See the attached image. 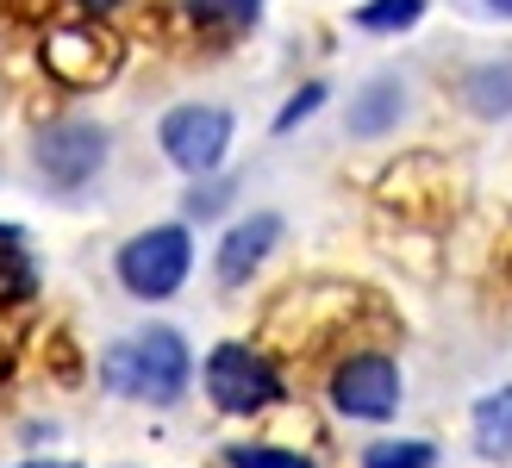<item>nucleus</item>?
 Wrapping results in <instances>:
<instances>
[{
  "mask_svg": "<svg viewBox=\"0 0 512 468\" xmlns=\"http://www.w3.org/2000/svg\"><path fill=\"white\" fill-rule=\"evenodd\" d=\"M194 381V356H188V337L175 325H144L132 337L100 350V387L119 400H138V406H175Z\"/></svg>",
  "mask_w": 512,
  "mask_h": 468,
  "instance_id": "obj_1",
  "label": "nucleus"
},
{
  "mask_svg": "<svg viewBox=\"0 0 512 468\" xmlns=\"http://www.w3.org/2000/svg\"><path fill=\"white\" fill-rule=\"evenodd\" d=\"M75 7H82V13H88V19H107V13H113V7H119V0H75Z\"/></svg>",
  "mask_w": 512,
  "mask_h": 468,
  "instance_id": "obj_19",
  "label": "nucleus"
},
{
  "mask_svg": "<svg viewBox=\"0 0 512 468\" xmlns=\"http://www.w3.org/2000/svg\"><path fill=\"white\" fill-rule=\"evenodd\" d=\"M225 468H319L306 450L269 444V437H250V444H225Z\"/></svg>",
  "mask_w": 512,
  "mask_h": 468,
  "instance_id": "obj_14",
  "label": "nucleus"
},
{
  "mask_svg": "<svg viewBox=\"0 0 512 468\" xmlns=\"http://www.w3.org/2000/svg\"><path fill=\"white\" fill-rule=\"evenodd\" d=\"M275 244H281V213H250V219H238V225L219 238V250H213L219 288H244V281L269 263Z\"/></svg>",
  "mask_w": 512,
  "mask_h": 468,
  "instance_id": "obj_8",
  "label": "nucleus"
},
{
  "mask_svg": "<svg viewBox=\"0 0 512 468\" xmlns=\"http://www.w3.org/2000/svg\"><path fill=\"white\" fill-rule=\"evenodd\" d=\"M463 107L475 119H512V63H481L463 75Z\"/></svg>",
  "mask_w": 512,
  "mask_h": 468,
  "instance_id": "obj_11",
  "label": "nucleus"
},
{
  "mask_svg": "<svg viewBox=\"0 0 512 468\" xmlns=\"http://www.w3.org/2000/svg\"><path fill=\"white\" fill-rule=\"evenodd\" d=\"M356 468H438V444H425V437H375L356 456Z\"/></svg>",
  "mask_w": 512,
  "mask_h": 468,
  "instance_id": "obj_13",
  "label": "nucleus"
},
{
  "mask_svg": "<svg viewBox=\"0 0 512 468\" xmlns=\"http://www.w3.org/2000/svg\"><path fill=\"white\" fill-rule=\"evenodd\" d=\"M119 57H125V50H119V38H113L100 19L57 25V32L44 38V69L57 75V82H69V88H100V82H113Z\"/></svg>",
  "mask_w": 512,
  "mask_h": 468,
  "instance_id": "obj_7",
  "label": "nucleus"
},
{
  "mask_svg": "<svg viewBox=\"0 0 512 468\" xmlns=\"http://www.w3.org/2000/svg\"><path fill=\"white\" fill-rule=\"evenodd\" d=\"M113 275L132 300H169L182 294V281L194 275V231L188 225H150L138 238H125L113 256Z\"/></svg>",
  "mask_w": 512,
  "mask_h": 468,
  "instance_id": "obj_4",
  "label": "nucleus"
},
{
  "mask_svg": "<svg viewBox=\"0 0 512 468\" xmlns=\"http://www.w3.org/2000/svg\"><path fill=\"white\" fill-rule=\"evenodd\" d=\"M425 19V0H363V7L350 13L356 32H375V38H394V32H413Z\"/></svg>",
  "mask_w": 512,
  "mask_h": 468,
  "instance_id": "obj_12",
  "label": "nucleus"
},
{
  "mask_svg": "<svg viewBox=\"0 0 512 468\" xmlns=\"http://www.w3.org/2000/svg\"><path fill=\"white\" fill-rule=\"evenodd\" d=\"M200 387H207V400L225 412V419H256V412L281 406V369L269 350L256 344H238V337H225V344L207 350V362H200Z\"/></svg>",
  "mask_w": 512,
  "mask_h": 468,
  "instance_id": "obj_2",
  "label": "nucleus"
},
{
  "mask_svg": "<svg viewBox=\"0 0 512 468\" xmlns=\"http://www.w3.org/2000/svg\"><path fill=\"white\" fill-rule=\"evenodd\" d=\"M400 119H406V82L400 75H369V82L350 94L344 132L350 138H388Z\"/></svg>",
  "mask_w": 512,
  "mask_h": 468,
  "instance_id": "obj_9",
  "label": "nucleus"
},
{
  "mask_svg": "<svg viewBox=\"0 0 512 468\" xmlns=\"http://www.w3.org/2000/svg\"><path fill=\"white\" fill-rule=\"evenodd\" d=\"M319 107H325V82H306L300 94H288V107L275 113V132H294V125H306Z\"/></svg>",
  "mask_w": 512,
  "mask_h": 468,
  "instance_id": "obj_18",
  "label": "nucleus"
},
{
  "mask_svg": "<svg viewBox=\"0 0 512 468\" xmlns=\"http://www.w3.org/2000/svg\"><path fill=\"white\" fill-rule=\"evenodd\" d=\"M225 200H232V181H194V188H188V200H182V213L188 219H219L225 213Z\"/></svg>",
  "mask_w": 512,
  "mask_h": 468,
  "instance_id": "obj_17",
  "label": "nucleus"
},
{
  "mask_svg": "<svg viewBox=\"0 0 512 468\" xmlns=\"http://www.w3.org/2000/svg\"><path fill=\"white\" fill-rule=\"evenodd\" d=\"M13 468H82V462H57V456H32V462H13Z\"/></svg>",
  "mask_w": 512,
  "mask_h": 468,
  "instance_id": "obj_20",
  "label": "nucleus"
},
{
  "mask_svg": "<svg viewBox=\"0 0 512 468\" xmlns=\"http://www.w3.org/2000/svg\"><path fill=\"white\" fill-rule=\"evenodd\" d=\"M488 13H500V19H512V0H481Z\"/></svg>",
  "mask_w": 512,
  "mask_h": 468,
  "instance_id": "obj_21",
  "label": "nucleus"
},
{
  "mask_svg": "<svg viewBox=\"0 0 512 468\" xmlns=\"http://www.w3.org/2000/svg\"><path fill=\"white\" fill-rule=\"evenodd\" d=\"M188 13L200 25H225V32H244V25L263 19V0H188Z\"/></svg>",
  "mask_w": 512,
  "mask_h": 468,
  "instance_id": "obj_16",
  "label": "nucleus"
},
{
  "mask_svg": "<svg viewBox=\"0 0 512 468\" xmlns=\"http://www.w3.org/2000/svg\"><path fill=\"white\" fill-rule=\"evenodd\" d=\"M38 294V269H32V256H25L19 244L0 250V306H19V300H32Z\"/></svg>",
  "mask_w": 512,
  "mask_h": 468,
  "instance_id": "obj_15",
  "label": "nucleus"
},
{
  "mask_svg": "<svg viewBox=\"0 0 512 468\" xmlns=\"http://www.w3.org/2000/svg\"><path fill=\"white\" fill-rule=\"evenodd\" d=\"M469 444L481 462H512V387L481 394L469 412Z\"/></svg>",
  "mask_w": 512,
  "mask_h": 468,
  "instance_id": "obj_10",
  "label": "nucleus"
},
{
  "mask_svg": "<svg viewBox=\"0 0 512 468\" xmlns=\"http://www.w3.org/2000/svg\"><path fill=\"white\" fill-rule=\"evenodd\" d=\"M325 400L350 425H388L406 400V375L388 350H344L325 375Z\"/></svg>",
  "mask_w": 512,
  "mask_h": 468,
  "instance_id": "obj_3",
  "label": "nucleus"
},
{
  "mask_svg": "<svg viewBox=\"0 0 512 468\" xmlns=\"http://www.w3.org/2000/svg\"><path fill=\"white\" fill-rule=\"evenodd\" d=\"M157 144H163V156L188 181H207V175H219L225 150H232V113H225V107H200V100L169 107L163 125H157Z\"/></svg>",
  "mask_w": 512,
  "mask_h": 468,
  "instance_id": "obj_6",
  "label": "nucleus"
},
{
  "mask_svg": "<svg viewBox=\"0 0 512 468\" xmlns=\"http://www.w3.org/2000/svg\"><path fill=\"white\" fill-rule=\"evenodd\" d=\"M107 156H113V138H107V125H94V119H57V125H44L38 144H32L38 181L50 194L94 188L100 169H107Z\"/></svg>",
  "mask_w": 512,
  "mask_h": 468,
  "instance_id": "obj_5",
  "label": "nucleus"
}]
</instances>
